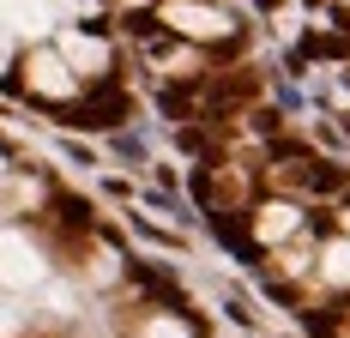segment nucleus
<instances>
[{"label":"nucleus","instance_id":"nucleus-8","mask_svg":"<svg viewBox=\"0 0 350 338\" xmlns=\"http://www.w3.org/2000/svg\"><path fill=\"white\" fill-rule=\"evenodd\" d=\"M0 333H18V314L12 308H0Z\"/></svg>","mask_w":350,"mask_h":338},{"label":"nucleus","instance_id":"nucleus-3","mask_svg":"<svg viewBox=\"0 0 350 338\" xmlns=\"http://www.w3.org/2000/svg\"><path fill=\"white\" fill-rule=\"evenodd\" d=\"M55 49L67 55V67L85 79V85H109L115 79V42H109L97 25H67L55 36Z\"/></svg>","mask_w":350,"mask_h":338},{"label":"nucleus","instance_id":"nucleus-6","mask_svg":"<svg viewBox=\"0 0 350 338\" xmlns=\"http://www.w3.org/2000/svg\"><path fill=\"white\" fill-rule=\"evenodd\" d=\"M320 278H326V284H350V236L320 248Z\"/></svg>","mask_w":350,"mask_h":338},{"label":"nucleus","instance_id":"nucleus-9","mask_svg":"<svg viewBox=\"0 0 350 338\" xmlns=\"http://www.w3.org/2000/svg\"><path fill=\"white\" fill-rule=\"evenodd\" d=\"M0 175H6V151H0Z\"/></svg>","mask_w":350,"mask_h":338},{"label":"nucleus","instance_id":"nucleus-5","mask_svg":"<svg viewBox=\"0 0 350 338\" xmlns=\"http://www.w3.org/2000/svg\"><path fill=\"white\" fill-rule=\"evenodd\" d=\"M296 230H302V205H296V200L254 205V242H260V248H278V242L296 236Z\"/></svg>","mask_w":350,"mask_h":338},{"label":"nucleus","instance_id":"nucleus-2","mask_svg":"<svg viewBox=\"0 0 350 338\" xmlns=\"http://www.w3.org/2000/svg\"><path fill=\"white\" fill-rule=\"evenodd\" d=\"M157 25L181 42H230L236 36V18L211 0H163L157 6Z\"/></svg>","mask_w":350,"mask_h":338},{"label":"nucleus","instance_id":"nucleus-4","mask_svg":"<svg viewBox=\"0 0 350 338\" xmlns=\"http://www.w3.org/2000/svg\"><path fill=\"white\" fill-rule=\"evenodd\" d=\"M42 278V254L31 248V236H18V230H6L0 236V284H12V290H25Z\"/></svg>","mask_w":350,"mask_h":338},{"label":"nucleus","instance_id":"nucleus-10","mask_svg":"<svg viewBox=\"0 0 350 338\" xmlns=\"http://www.w3.org/2000/svg\"><path fill=\"white\" fill-rule=\"evenodd\" d=\"M345 236H350V211H345Z\"/></svg>","mask_w":350,"mask_h":338},{"label":"nucleus","instance_id":"nucleus-7","mask_svg":"<svg viewBox=\"0 0 350 338\" xmlns=\"http://www.w3.org/2000/svg\"><path fill=\"white\" fill-rule=\"evenodd\" d=\"M145 338H193V333H187L181 314H151V320H145Z\"/></svg>","mask_w":350,"mask_h":338},{"label":"nucleus","instance_id":"nucleus-1","mask_svg":"<svg viewBox=\"0 0 350 338\" xmlns=\"http://www.w3.org/2000/svg\"><path fill=\"white\" fill-rule=\"evenodd\" d=\"M18 85H25V97H36V103H79L91 85L79 79V73L67 67V55L55 49V42H36V49H25L18 55Z\"/></svg>","mask_w":350,"mask_h":338}]
</instances>
